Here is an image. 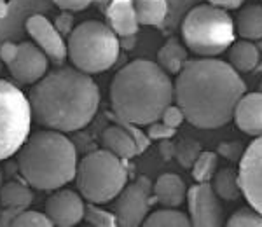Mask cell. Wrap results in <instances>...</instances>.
<instances>
[{
  "label": "cell",
  "instance_id": "obj_1",
  "mask_svg": "<svg viewBox=\"0 0 262 227\" xmlns=\"http://www.w3.org/2000/svg\"><path fill=\"white\" fill-rule=\"evenodd\" d=\"M247 87L231 63L201 58L187 61L175 82V102L194 128L215 129L234 117Z\"/></svg>",
  "mask_w": 262,
  "mask_h": 227
},
{
  "label": "cell",
  "instance_id": "obj_2",
  "mask_svg": "<svg viewBox=\"0 0 262 227\" xmlns=\"http://www.w3.org/2000/svg\"><path fill=\"white\" fill-rule=\"evenodd\" d=\"M33 121L46 129L72 133L86 128L100 107V87L79 69H56L33 84L28 95Z\"/></svg>",
  "mask_w": 262,
  "mask_h": 227
},
{
  "label": "cell",
  "instance_id": "obj_3",
  "mask_svg": "<svg viewBox=\"0 0 262 227\" xmlns=\"http://www.w3.org/2000/svg\"><path fill=\"white\" fill-rule=\"evenodd\" d=\"M175 100V84L166 70L149 60H135L111 84V105L121 123L149 126Z\"/></svg>",
  "mask_w": 262,
  "mask_h": 227
},
{
  "label": "cell",
  "instance_id": "obj_4",
  "mask_svg": "<svg viewBox=\"0 0 262 227\" xmlns=\"http://www.w3.org/2000/svg\"><path fill=\"white\" fill-rule=\"evenodd\" d=\"M77 149L65 133L42 129L28 137L18 152L19 173L39 191H56L75 178Z\"/></svg>",
  "mask_w": 262,
  "mask_h": 227
},
{
  "label": "cell",
  "instance_id": "obj_5",
  "mask_svg": "<svg viewBox=\"0 0 262 227\" xmlns=\"http://www.w3.org/2000/svg\"><path fill=\"white\" fill-rule=\"evenodd\" d=\"M182 39L187 49L203 58H213L236 40L234 21L226 9L212 4H198L180 23Z\"/></svg>",
  "mask_w": 262,
  "mask_h": 227
},
{
  "label": "cell",
  "instance_id": "obj_6",
  "mask_svg": "<svg viewBox=\"0 0 262 227\" xmlns=\"http://www.w3.org/2000/svg\"><path fill=\"white\" fill-rule=\"evenodd\" d=\"M69 58L75 69L86 74H101L119 60V35L101 21H84L75 27L67 42Z\"/></svg>",
  "mask_w": 262,
  "mask_h": 227
},
{
  "label": "cell",
  "instance_id": "obj_7",
  "mask_svg": "<svg viewBox=\"0 0 262 227\" xmlns=\"http://www.w3.org/2000/svg\"><path fill=\"white\" fill-rule=\"evenodd\" d=\"M75 180L84 199L103 205L116 199L128 186V170L124 159L117 157L111 150L101 149L81 159Z\"/></svg>",
  "mask_w": 262,
  "mask_h": 227
},
{
  "label": "cell",
  "instance_id": "obj_8",
  "mask_svg": "<svg viewBox=\"0 0 262 227\" xmlns=\"http://www.w3.org/2000/svg\"><path fill=\"white\" fill-rule=\"evenodd\" d=\"M32 107L19 87L0 79V161L18 154L30 137Z\"/></svg>",
  "mask_w": 262,
  "mask_h": 227
},
{
  "label": "cell",
  "instance_id": "obj_9",
  "mask_svg": "<svg viewBox=\"0 0 262 227\" xmlns=\"http://www.w3.org/2000/svg\"><path fill=\"white\" fill-rule=\"evenodd\" d=\"M152 186L145 176L137 178L133 184L126 186L121 194L116 197L114 213L117 217V225L122 227H137L145 222L150 210V194Z\"/></svg>",
  "mask_w": 262,
  "mask_h": 227
},
{
  "label": "cell",
  "instance_id": "obj_10",
  "mask_svg": "<svg viewBox=\"0 0 262 227\" xmlns=\"http://www.w3.org/2000/svg\"><path fill=\"white\" fill-rule=\"evenodd\" d=\"M238 176L245 199L252 208L262 213V134L243 152Z\"/></svg>",
  "mask_w": 262,
  "mask_h": 227
},
{
  "label": "cell",
  "instance_id": "obj_11",
  "mask_svg": "<svg viewBox=\"0 0 262 227\" xmlns=\"http://www.w3.org/2000/svg\"><path fill=\"white\" fill-rule=\"evenodd\" d=\"M189 217L196 227H219L224 222L221 197L210 182H198L187 191Z\"/></svg>",
  "mask_w": 262,
  "mask_h": 227
},
{
  "label": "cell",
  "instance_id": "obj_12",
  "mask_svg": "<svg viewBox=\"0 0 262 227\" xmlns=\"http://www.w3.org/2000/svg\"><path fill=\"white\" fill-rule=\"evenodd\" d=\"M49 58L35 42H18V51L7 65L14 81L21 84H35L48 74Z\"/></svg>",
  "mask_w": 262,
  "mask_h": 227
},
{
  "label": "cell",
  "instance_id": "obj_13",
  "mask_svg": "<svg viewBox=\"0 0 262 227\" xmlns=\"http://www.w3.org/2000/svg\"><path fill=\"white\" fill-rule=\"evenodd\" d=\"M25 28H27V33L32 37L33 42L46 53L49 61L60 65V63L67 60V56H69L67 42L63 40V35L58 32L54 23H51L42 12L32 14L30 18L27 19Z\"/></svg>",
  "mask_w": 262,
  "mask_h": 227
},
{
  "label": "cell",
  "instance_id": "obj_14",
  "mask_svg": "<svg viewBox=\"0 0 262 227\" xmlns=\"http://www.w3.org/2000/svg\"><path fill=\"white\" fill-rule=\"evenodd\" d=\"M51 4V0H11L6 12L0 16V44L19 39L21 32L27 30V19L32 14L48 11Z\"/></svg>",
  "mask_w": 262,
  "mask_h": 227
},
{
  "label": "cell",
  "instance_id": "obj_15",
  "mask_svg": "<svg viewBox=\"0 0 262 227\" xmlns=\"http://www.w3.org/2000/svg\"><path fill=\"white\" fill-rule=\"evenodd\" d=\"M86 205L82 194H77L69 189H56L53 196L46 201V215L51 218L53 225L74 227L84 220Z\"/></svg>",
  "mask_w": 262,
  "mask_h": 227
},
{
  "label": "cell",
  "instance_id": "obj_16",
  "mask_svg": "<svg viewBox=\"0 0 262 227\" xmlns=\"http://www.w3.org/2000/svg\"><path fill=\"white\" fill-rule=\"evenodd\" d=\"M236 126L250 137L262 134V91L245 93L234 110Z\"/></svg>",
  "mask_w": 262,
  "mask_h": 227
},
{
  "label": "cell",
  "instance_id": "obj_17",
  "mask_svg": "<svg viewBox=\"0 0 262 227\" xmlns=\"http://www.w3.org/2000/svg\"><path fill=\"white\" fill-rule=\"evenodd\" d=\"M105 16H107V25L119 37L138 33L140 21L135 9V0H111L107 2Z\"/></svg>",
  "mask_w": 262,
  "mask_h": 227
},
{
  "label": "cell",
  "instance_id": "obj_18",
  "mask_svg": "<svg viewBox=\"0 0 262 227\" xmlns=\"http://www.w3.org/2000/svg\"><path fill=\"white\" fill-rule=\"evenodd\" d=\"M101 145L124 161L140 154L133 133L126 126H108L101 134Z\"/></svg>",
  "mask_w": 262,
  "mask_h": 227
},
{
  "label": "cell",
  "instance_id": "obj_19",
  "mask_svg": "<svg viewBox=\"0 0 262 227\" xmlns=\"http://www.w3.org/2000/svg\"><path fill=\"white\" fill-rule=\"evenodd\" d=\"M152 191L156 199L166 208H177L187 199V187L184 180L175 173H164L159 176Z\"/></svg>",
  "mask_w": 262,
  "mask_h": 227
},
{
  "label": "cell",
  "instance_id": "obj_20",
  "mask_svg": "<svg viewBox=\"0 0 262 227\" xmlns=\"http://www.w3.org/2000/svg\"><path fill=\"white\" fill-rule=\"evenodd\" d=\"M260 51L252 40H238L229 48V63L238 72L248 74L259 65Z\"/></svg>",
  "mask_w": 262,
  "mask_h": 227
},
{
  "label": "cell",
  "instance_id": "obj_21",
  "mask_svg": "<svg viewBox=\"0 0 262 227\" xmlns=\"http://www.w3.org/2000/svg\"><path fill=\"white\" fill-rule=\"evenodd\" d=\"M187 46H184L179 39H170L158 51V65L168 74H177L187 63Z\"/></svg>",
  "mask_w": 262,
  "mask_h": 227
},
{
  "label": "cell",
  "instance_id": "obj_22",
  "mask_svg": "<svg viewBox=\"0 0 262 227\" xmlns=\"http://www.w3.org/2000/svg\"><path fill=\"white\" fill-rule=\"evenodd\" d=\"M140 25L163 28L168 18V0H135Z\"/></svg>",
  "mask_w": 262,
  "mask_h": 227
},
{
  "label": "cell",
  "instance_id": "obj_23",
  "mask_svg": "<svg viewBox=\"0 0 262 227\" xmlns=\"http://www.w3.org/2000/svg\"><path fill=\"white\" fill-rule=\"evenodd\" d=\"M236 30L247 40L262 39V6H248L238 14Z\"/></svg>",
  "mask_w": 262,
  "mask_h": 227
},
{
  "label": "cell",
  "instance_id": "obj_24",
  "mask_svg": "<svg viewBox=\"0 0 262 227\" xmlns=\"http://www.w3.org/2000/svg\"><path fill=\"white\" fill-rule=\"evenodd\" d=\"M32 201H33L32 191L21 182L4 184L2 189H0V205H2V208L21 212V210H27L30 207Z\"/></svg>",
  "mask_w": 262,
  "mask_h": 227
},
{
  "label": "cell",
  "instance_id": "obj_25",
  "mask_svg": "<svg viewBox=\"0 0 262 227\" xmlns=\"http://www.w3.org/2000/svg\"><path fill=\"white\" fill-rule=\"evenodd\" d=\"M212 187L217 192V196L224 201H236L242 192V186H239V176L238 171L232 168H222L213 175Z\"/></svg>",
  "mask_w": 262,
  "mask_h": 227
},
{
  "label": "cell",
  "instance_id": "obj_26",
  "mask_svg": "<svg viewBox=\"0 0 262 227\" xmlns=\"http://www.w3.org/2000/svg\"><path fill=\"white\" fill-rule=\"evenodd\" d=\"M147 227H187L192 225L191 217L179 210H158L145 218Z\"/></svg>",
  "mask_w": 262,
  "mask_h": 227
},
{
  "label": "cell",
  "instance_id": "obj_27",
  "mask_svg": "<svg viewBox=\"0 0 262 227\" xmlns=\"http://www.w3.org/2000/svg\"><path fill=\"white\" fill-rule=\"evenodd\" d=\"M217 154L210 150H201L192 165V178L196 182H210L213 175L217 173Z\"/></svg>",
  "mask_w": 262,
  "mask_h": 227
},
{
  "label": "cell",
  "instance_id": "obj_28",
  "mask_svg": "<svg viewBox=\"0 0 262 227\" xmlns=\"http://www.w3.org/2000/svg\"><path fill=\"white\" fill-rule=\"evenodd\" d=\"M198 4H200V0H168V18L164 23L166 30H175L182 23V19L185 18V14Z\"/></svg>",
  "mask_w": 262,
  "mask_h": 227
},
{
  "label": "cell",
  "instance_id": "obj_29",
  "mask_svg": "<svg viewBox=\"0 0 262 227\" xmlns=\"http://www.w3.org/2000/svg\"><path fill=\"white\" fill-rule=\"evenodd\" d=\"M84 220H88L91 225H96V227H116L117 225L116 213L107 212V210H103V208H98L95 203L86 205Z\"/></svg>",
  "mask_w": 262,
  "mask_h": 227
},
{
  "label": "cell",
  "instance_id": "obj_30",
  "mask_svg": "<svg viewBox=\"0 0 262 227\" xmlns=\"http://www.w3.org/2000/svg\"><path fill=\"white\" fill-rule=\"evenodd\" d=\"M229 227H262V213L255 208H239L236 213H232L227 220Z\"/></svg>",
  "mask_w": 262,
  "mask_h": 227
},
{
  "label": "cell",
  "instance_id": "obj_31",
  "mask_svg": "<svg viewBox=\"0 0 262 227\" xmlns=\"http://www.w3.org/2000/svg\"><path fill=\"white\" fill-rule=\"evenodd\" d=\"M16 227H51L53 222L46 213L35 212V210H21L12 220Z\"/></svg>",
  "mask_w": 262,
  "mask_h": 227
},
{
  "label": "cell",
  "instance_id": "obj_32",
  "mask_svg": "<svg viewBox=\"0 0 262 227\" xmlns=\"http://www.w3.org/2000/svg\"><path fill=\"white\" fill-rule=\"evenodd\" d=\"M177 129L175 128H170L168 124H164L161 119L159 121H154V123L149 124V128H147V137L150 138V140H170V138L175 137Z\"/></svg>",
  "mask_w": 262,
  "mask_h": 227
},
{
  "label": "cell",
  "instance_id": "obj_33",
  "mask_svg": "<svg viewBox=\"0 0 262 227\" xmlns=\"http://www.w3.org/2000/svg\"><path fill=\"white\" fill-rule=\"evenodd\" d=\"M200 154H201L200 145L191 144V142H184V144H180L179 149H177V159H179L185 168L194 165V161H196V157Z\"/></svg>",
  "mask_w": 262,
  "mask_h": 227
},
{
  "label": "cell",
  "instance_id": "obj_34",
  "mask_svg": "<svg viewBox=\"0 0 262 227\" xmlns=\"http://www.w3.org/2000/svg\"><path fill=\"white\" fill-rule=\"evenodd\" d=\"M161 121L164 124H168L170 128H175V129H179L180 126H182V123L184 121H187L185 119V114H184V110L179 107V105H168L166 108H164V112H163V116H161Z\"/></svg>",
  "mask_w": 262,
  "mask_h": 227
},
{
  "label": "cell",
  "instance_id": "obj_35",
  "mask_svg": "<svg viewBox=\"0 0 262 227\" xmlns=\"http://www.w3.org/2000/svg\"><path fill=\"white\" fill-rule=\"evenodd\" d=\"M51 2L63 11H82L90 7L93 2H98V0H51Z\"/></svg>",
  "mask_w": 262,
  "mask_h": 227
},
{
  "label": "cell",
  "instance_id": "obj_36",
  "mask_svg": "<svg viewBox=\"0 0 262 227\" xmlns=\"http://www.w3.org/2000/svg\"><path fill=\"white\" fill-rule=\"evenodd\" d=\"M54 27L58 28V32L61 35H70L72 30H74V16L70 12H61L56 19H54Z\"/></svg>",
  "mask_w": 262,
  "mask_h": 227
},
{
  "label": "cell",
  "instance_id": "obj_37",
  "mask_svg": "<svg viewBox=\"0 0 262 227\" xmlns=\"http://www.w3.org/2000/svg\"><path fill=\"white\" fill-rule=\"evenodd\" d=\"M212 6H217L221 9H238L239 6L245 2V0H208Z\"/></svg>",
  "mask_w": 262,
  "mask_h": 227
},
{
  "label": "cell",
  "instance_id": "obj_38",
  "mask_svg": "<svg viewBox=\"0 0 262 227\" xmlns=\"http://www.w3.org/2000/svg\"><path fill=\"white\" fill-rule=\"evenodd\" d=\"M119 40L124 49H133L135 46H137V35H124V37H121Z\"/></svg>",
  "mask_w": 262,
  "mask_h": 227
},
{
  "label": "cell",
  "instance_id": "obj_39",
  "mask_svg": "<svg viewBox=\"0 0 262 227\" xmlns=\"http://www.w3.org/2000/svg\"><path fill=\"white\" fill-rule=\"evenodd\" d=\"M7 0H0V16L4 14V12H6V9H7Z\"/></svg>",
  "mask_w": 262,
  "mask_h": 227
},
{
  "label": "cell",
  "instance_id": "obj_40",
  "mask_svg": "<svg viewBox=\"0 0 262 227\" xmlns=\"http://www.w3.org/2000/svg\"><path fill=\"white\" fill-rule=\"evenodd\" d=\"M4 186V173H2V170H0V189H2Z\"/></svg>",
  "mask_w": 262,
  "mask_h": 227
},
{
  "label": "cell",
  "instance_id": "obj_41",
  "mask_svg": "<svg viewBox=\"0 0 262 227\" xmlns=\"http://www.w3.org/2000/svg\"><path fill=\"white\" fill-rule=\"evenodd\" d=\"M257 48H259V51H262V39L259 40V44H257Z\"/></svg>",
  "mask_w": 262,
  "mask_h": 227
},
{
  "label": "cell",
  "instance_id": "obj_42",
  "mask_svg": "<svg viewBox=\"0 0 262 227\" xmlns=\"http://www.w3.org/2000/svg\"><path fill=\"white\" fill-rule=\"evenodd\" d=\"M98 2H111V0H98Z\"/></svg>",
  "mask_w": 262,
  "mask_h": 227
},
{
  "label": "cell",
  "instance_id": "obj_43",
  "mask_svg": "<svg viewBox=\"0 0 262 227\" xmlns=\"http://www.w3.org/2000/svg\"><path fill=\"white\" fill-rule=\"evenodd\" d=\"M2 63H4V61H2V60H0V70H2Z\"/></svg>",
  "mask_w": 262,
  "mask_h": 227
},
{
  "label": "cell",
  "instance_id": "obj_44",
  "mask_svg": "<svg viewBox=\"0 0 262 227\" xmlns=\"http://www.w3.org/2000/svg\"><path fill=\"white\" fill-rule=\"evenodd\" d=\"M260 91H262V82H260Z\"/></svg>",
  "mask_w": 262,
  "mask_h": 227
}]
</instances>
